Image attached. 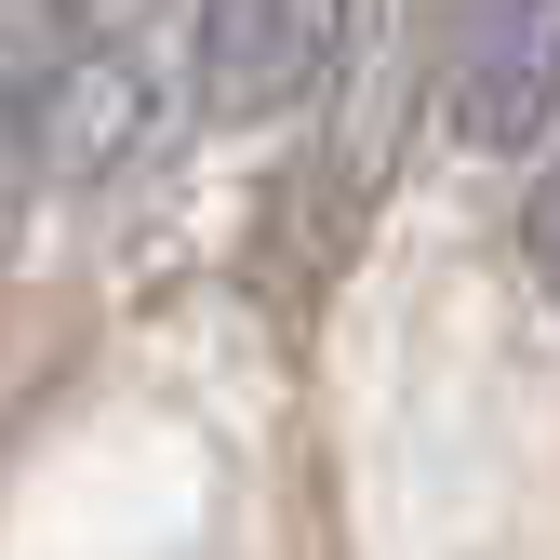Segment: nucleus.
Here are the masks:
<instances>
[{"label":"nucleus","instance_id":"2","mask_svg":"<svg viewBox=\"0 0 560 560\" xmlns=\"http://www.w3.org/2000/svg\"><path fill=\"white\" fill-rule=\"evenodd\" d=\"M347 40H361V0H200V120L267 133L320 107Z\"/></svg>","mask_w":560,"mask_h":560},{"label":"nucleus","instance_id":"1","mask_svg":"<svg viewBox=\"0 0 560 560\" xmlns=\"http://www.w3.org/2000/svg\"><path fill=\"white\" fill-rule=\"evenodd\" d=\"M187 107H200V0H81V27L27 54L14 174L107 200L120 174H148L174 148Z\"/></svg>","mask_w":560,"mask_h":560},{"label":"nucleus","instance_id":"4","mask_svg":"<svg viewBox=\"0 0 560 560\" xmlns=\"http://www.w3.org/2000/svg\"><path fill=\"white\" fill-rule=\"evenodd\" d=\"M521 254H534V294L560 307V174H547V200H534V228H521Z\"/></svg>","mask_w":560,"mask_h":560},{"label":"nucleus","instance_id":"3","mask_svg":"<svg viewBox=\"0 0 560 560\" xmlns=\"http://www.w3.org/2000/svg\"><path fill=\"white\" fill-rule=\"evenodd\" d=\"M441 120L454 148L521 161L560 133V0H467L441 54Z\"/></svg>","mask_w":560,"mask_h":560}]
</instances>
